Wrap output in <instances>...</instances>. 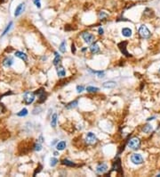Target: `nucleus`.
Segmentation results:
<instances>
[{
    "label": "nucleus",
    "instance_id": "f3484780",
    "mask_svg": "<svg viewBox=\"0 0 160 177\" xmlns=\"http://www.w3.org/2000/svg\"><path fill=\"white\" fill-rule=\"evenodd\" d=\"M57 118L58 115L57 114H53V116H52V120H51V126L52 127H56V123H57Z\"/></svg>",
    "mask_w": 160,
    "mask_h": 177
},
{
    "label": "nucleus",
    "instance_id": "9d476101",
    "mask_svg": "<svg viewBox=\"0 0 160 177\" xmlns=\"http://www.w3.org/2000/svg\"><path fill=\"white\" fill-rule=\"evenodd\" d=\"M90 51L93 54H96V53H98V52L100 51V47L98 46L97 43H92L91 47H90Z\"/></svg>",
    "mask_w": 160,
    "mask_h": 177
},
{
    "label": "nucleus",
    "instance_id": "20e7f679",
    "mask_svg": "<svg viewBox=\"0 0 160 177\" xmlns=\"http://www.w3.org/2000/svg\"><path fill=\"white\" fill-rule=\"evenodd\" d=\"M131 161L134 165H141L143 163V157H141L140 154L134 153L131 156Z\"/></svg>",
    "mask_w": 160,
    "mask_h": 177
},
{
    "label": "nucleus",
    "instance_id": "c756f323",
    "mask_svg": "<svg viewBox=\"0 0 160 177\" xmlns=\"http://www.w3.org/2000/svg\"><path fill=\"white\" fill-rule=\"evenodd\" d=\"M84 90V87L83 85L77 86V91H78V93H81Z\"/></svg>",
    "mask_w": 160,
    "mask_h": 177
},
{
    "label": "nucleus",
    "instance_id": "9b49d317",
    "mask_svg": "<svg viewBox=\"0 0 160 177\" xmlns=\"http://www.w3.org/2000/svg\"><path fill=\"white\" fill-rule=\"evenodd\" d=\"M116 85H117V83L115 81H106L102 84L103 88H106V89H112V88H115Z\"/></svg>",
    "mask_w": 160,
    "mask_h": 177
},
{
    "label": "nucleus",
    "instance_id": "6e6552de",
    "mask_svg": "<svg viewBox=\"0 0 160 177\" xmlns=\"http://www.w3.org/2000/svg\"><path fill=\"white\" fill-rule=\"evenodd\" d=\"M24 10H25V4L24 3H21V4H20V5L16 7L15 12H14V16L17 17V16L20 15V14L23 13Z\"/></svg>",
    "mask_w": 160,
    "mask_h": 177
},
{
    "label": "nucleus",
    "instance_id": "a211bd4d",
    "mask_svg": "<svg viewBox=\"0 0 160 177\" xmlns=\"http://www.w3.org/2000/svg\"><path fill=\"white\" fill-rule=\"evenodd\" d=\"M87 92H91V93H95V92L99 91V88L96 87H93V86H88L86 88Z\"/></svg>",
    "mask_w": 160,
    "mask_h": 177
},
{
    "label": "nucleus",
    "instance_id": "423d86ee",
    "mask_svg": "<svg viewBox=\"0 0 160 177\" xmlns=\"http://www.w3.org/2000/svg\"><path fill=\"white\" fill-rule=\"evenodd\" d=\"M82 38L86 44H92L94 41V38H95L93 34L89 33V32H84V33H82Z\"/></svg>",
    "mask_w": 160,
    "mask_h": 177
},
{
    "label": "nucleus",
    "instance_id": "72a5a7b5",
    "mask_svg": "<svg viewBox=\"0 0 160 177\" xmlns=\"http://www.w3.org/2000/svg\"><path fill=\"white\" fill-rule=\"evenodd\" d=\"M71 51L74 52V53H75V46H74V44H73V45H72V49H71Z\"/></svg>",
    "mask_w": 160,
    "mask_h": 177
},
{
    "label": "nucleus",
    "instance_id": "4be33fe9",
    "mask_svg": "<svg viewBox=\"0 0 160 177\" xmlns=\"http://www.w3.org/2000/svg\"><path fill=\"white\" fill-rule=\"evenodd\" d=\"M59 50H60V52H61V53H65V52H66V42H65V41H62V42L60 43V47H59Z\"/></svg>",
    "mask_w": 160,
    "mask_h": 177
},
{
    "label": "nucleus",
    "instance_id": "dca6fc26",
    "mask_svg": "<svg viewBox=\"0 0 160 177\" xmlns=\"http://www.w3.org/2000/svg\"><path fill=\"white\" fill-rule=\"evenodd\" d=\"M57 74L59 77H64L66 75V71L62 66H60V67H57Z\"/></svg>",
    "mask_w": 160,
    "mask_h": 177
},
{
    "label": "nucleus",
    "instance_id": "39448f33",
    "mask_svg": "<svg viewBox=\"0 0 160 177\" xmlns=\"http://www.w3.org/2000/svg\"><path fill=\"white\" fill-rule=\"evenodd\" d=\"M85 142L89 145H93L94 143H96L97 142L96 135L93 132H88L85 136Z\"/></svg>",
    "mask_w": 160,
    "mask_h": 177
},
{
    "label": "nucleus",
    "instance_id": "ddd939ff",
    "mask_svg": "<svg viewBox=\"0 0 160 177\" xmlns=\"http://www.w3.org/2000/svg\"><path fill=\"white\" fill-rule=\"evenodd\" d=\"M15 56L16 57H19V58H20L21 60H23V61L28 60V56H27V55L25 54V53H23V52L16 51L15 52Z\"/></svg>",
    "mask_w": 160,
    "mask_h": 177
},
{
    "label": "nucleus",
    "instance_id": "cd10ccee",
    "mask_svg": "<svg viewBox=\"0 0 160 177\" xmlns=\"http://www.w3.org/2000/svg\"><path fill=\"white\" fill-rule=\"evenodd\" d=\"M12 26H13V22H10V23H9L8 25H7V27H6V29L4 30V32H3V34H2V36H4L5 34L7 33V32L10 31V29L12 28Z\"/></svg>",
    "mask_w": 160,
    "mask_h": 177
},
{
    "label": "nucleus",
    "instance_id": "1a4fd4ad",
    "mask_svg": "<svg viewBox=\"0 0 160 177\" xmlns=\"http://www.w3.org/2000/svg\"><path fill=\"white\" fill-rule=\"evenodd\" d=\"M13 64V60L12 57H5L3 61V65H4V67H11L12 65Z\"/></svg>",
    "mask_w": 160,
    "mask_h": 177
},
{
    "label": "nucleus",
    "instance_id": "f257e3e1",
    "mask_svg": "<svg viewBox=\"0 0 160 177\" xmlns=\"http://www.w3.org/2000/svg\"><path fill=\"white\" fill-rule=\"evenodd\" d=\"M140 141L139 138H133V139H131L129 141L128 144H127V147L133 150L138 149V148H140Z\"/></svg>",
    "mask_w": 160,
    "mask_h": 177
},
{
    "label": "nucleus",
    "instance_id": "412c9836",
    "mask_svg": "<svg viewBox=\"0 0 160 177\" xmlns=\"http://www.w3.org/2000/svg\"><path fill=\"white\" fill-rule=\"evenodd\" d=\"M91 72H93V73L97 74V76L99 77V78H103V77H105L104 71H91Z\"/></svg>",
    "mask_w": 160,
    "mask_h": 177
},
{
    "label": "nucleus",
    "instance_id": "7ed1b4c3",
    "mask_svg": "<svg viewBox=\"0 0 160 177\" xmlns=\"http://www.w3.org/2000/svg\"><path fill=\"white\" fill-rule=\"evenodd\" d=\"M139 34L143 38H149L151 36L150 32H149V29L145 25H140V27L139 28Z\"/></svg>",
    "mask_w": 160,
    "mask_h": 177
},
{
    "label": "nucleus",
    "instance_id": "aec40b11",
    "mask_svg": "<svg viewBox=\"0 0 160 177\" xmlns=\"http://www.w3.org/2000/svg\"><path fill=\"white\" fill-rule=\"evenodd\" d=\"M54 55H55V58L53 59V65H57L58 64L60 63V55L58 54L57 52H55V53H54Z\"/></svg>",
    "mask_w": 160,
    "mask_h": 177
},
{
    "label": "nucleus",
    "instance_id": "4468645a",
    "mask_svg": "<svg viewBox=\"0 0 160 177\" xmlns=\"http://www.w3.org/2000/svg\"><path fill=\"white\" fill-rule=\"evenodd\" d=\"M36 94H38V97H39V102H43L45 99V93H44V90H39L36 92Z\"/></svg>",
    "mask_w": 160,
    "mask_h": 177
},
{
    "label": "nucleus",
    "instance_id": "6ab92c4d",
    "mask_svg": "<svg viewBox=\"0 0 160 177\" xmlns=\"http://www.w3.org/2000/svg\"><path fill=\"white\" fill-rule=\"evenodd\" d=\"M78 100H74V101H72V102H70L69 104H68V106H67V108H68V109L74 108V107H76V106H78Z\"/></svg>",
    "mask_w": 160,
    "mask_h": 177
},
{
    "label": "nucleus",
    "instance_id": "0eeeda50",
    "mask_svg": "<svg viewBox=\"0 0 160 177\" xmlns=\"http://www.w3.org/2000/svg\"><path fill=\"white\" fill-rule=\"evenodd\" d=\"M108 171V166L107 164L105 163H101L100 165H98L97 167H96V173L99 174V175H101V174H104L105 172Z\"/></svg>",
    "mask_w": 160,
    "mask_h": 177
},
{
    "label": "nucleus",
    "instance_id": "a878e982",
    "mask_svg": "<svg viewBox=\"0 0 160 177\" xmlns=\"http://www.w3.org/2000/svg\"><path fill=\"white\" fill-rule=\"evenodd\" d=\"M61 162H62L63 165H66V166H75V164H74L73 162L69 161V160H68V159H63Z\"/></svg>",
    "mask_w": 160,
    "mask_h": 177
},
{
    "label": "nucleus",
    "instance_id": "b1692460",
    "mask_svg": "<svg viewBox=\"0 0 160 177\" xmlns=\"http://www.w3.org/2000/svg\"><path fill=\"white\" fill-rule=\"evenodd\" d=\"M142 131H143L145 133H149V132L152 131V126L149 125V124H147V125H145L144 127H143Z\"/></svg>",
    "mask_w": 160,
    "mask_h": 177
},
{
    "label": "nucleus",
    "instance_id": "7c9ffc66",
    "mask_svg": "<svg viewBox=\"0 0 160 177\" xmlns=\"http://www.w3.org/2000/svg\"><path fill=\"white\" fill-rule=\"evenodd\" d=\"M33 3H34V5L38 7V8H40V7H41V2H40V0H33Z\"/></svg>",
    "mask_w": 160,
    "mask_h": 177
},
{
    "label": "nucleus",
    "instance_id": "f704fd0d",
    "mask_svg": "<svg viewBox=\"0 0 160 177\" xmlns=\"http://www.w3.org/2000/svg\"><path fill=\"white\" fill-rule=\"evenodd\" d=\"M154 118H155L154 116H153V117H149V119H147V120H148V121H150V120H153Z\"/></svg>",
    "mask_w": 160,
    "mask_h": 177
},
{
    "label": "nucleus",
    "instance_id": "2eb2a0df",
    "mask_svg": "<svg viewBox=\"0 0 160 177\" xmlns=\"http://www.w3.org/2000/svg\"><path fill=\"white\" fill-rule=\"evenodd\" d=\"M66 142H65L64 141H60V142H58L57 145H56V148H57L58 151H60V150H63L65 148H66Z\"/></svg>",
    "mask_w": 160,
    "mask_h": 177
},
{
    "label": "nucleus",
    "instance_id": "f03ea898",
    "mask_svg": "<svg viewBox=\"0 0 160 177\" xmlns=\"http://www.w3.org/2000/svg\"><path fill=\"white\" fill-rule=\"evenodd\" d=\"M35 93H33V92H26L24 96H23V101H24V103L26 105H30L35 100Z\"/></svg>",
    "mask_w": 160,
    "mask_h": 177
},
{
    "label": "nucleus",
    "instance_id": "bb28decb",
    "mask_svg": "<svg viewBox=\"0 0 160 177\" xmlns=\"http://www.w3.org/2000/svg\"><path fill=\"white\" fill-rule=\"evenodd\" d=\"M58 163V159L55 158V157H52L51 159H50V166H55L56 165H57Z\"/></svg>",
    "mask_w": 160,
    "mask_h": 177
},
{
    "label": "nucleus",
    "instance_id": "5701e85b",
    "mask_svg": "<svg viewBox=\"0 0 160 177\" xmlns=\"http://www.w3.org/2000/svg\"><path fill=\"white\" fill-rule=\"evenodd\" d=\"M27 114H28V110L26 109V108H23V109H21L19 113H17V115L18 116H26Z\"/></svg>",
    "mask_w": 160,
    "mask_h": 177
},
{
    "label": "nucleus",
    "instance_id": "393cba45",
    "mask_svg": "<svg viewBox=\"0 0 160 177\" xmlns=\"http://www.w3.org/2000/svg\"><path fill=\"white\" fill-rule=\"evenodd\" d=\"M113 169L114 170H117V171H119L121 169V164H120V160H118L117 162H115L114 164V166H113Z\"/></svg>",
    "mask_w": 160,
    "mask_h": 177
},
{
    "label": "nucleus",
    "instance_id": "2f4dec72",
    "mask_svg": "<svg viewBox=\"0 0 160 177\" xmlns=\"http://www.w3.org/2000/svg\"><path fill=\"white\" fill-rule=\"evenodd\" d=\"M4 110V106L3 104H0V114H2L3 111Z\"/></svg>",
    "mask_w": 160,
    "mask_h": 177
},
{
    "label": "nucleus",
    "instance_id": "c9c22d12",
    "mask_svg": "<svg viewBox=\"0 0 160 177\" xmlns=\"http://www.w3.org/2000/svg\"><path fill=\"white\" fill-rule=\"evenodd\" d=\"M53 154H54V156H58V155H59V153H58V152H54Z\"/></svg>",
    "mask_w": 160,
    "mask_h": 177
},
{
    "label": "nucleus",
    "instance_id": "f8f14e48",
    "mask_svg": "<svg viewBox=\"0 0 160 177\" xmlns=\"http://www.w3.org/2000/svg\"><path fill=\"white\" fill-rule=\"evenodd\" d=\"M132 33H133V32H132V30L130 28H124V29H122V35L124 37L129 38V37L132 36Z\"/></svg>",
    "mask_w": 160,
    "mask_h": 177
},
{
    "label": "nucleus",
    "instance_id": "473e14b6",
    "mask_svg": "<svg viewBox=\"0 0 160 177\" xmlns=\"http://www.w3.org/2000/svg\"><path fill=\"white\" fill-rule=\"evenodd\" d=\"M98 32H99V34H100V35H102V34H103V32H104V31H103V29H102L101 27H100V28H99V30H98Z\"/></svg>",
    "mask_w": 160,
    "mask_h": 177
},
{
    "label": "nucleus",
    "instance_id": "c85d7f7f",
    "mask_svg": "<svg viewBox=\"0 0 160 177\" xmlns=\"http://www.w3.org/2000/svg\"><path fill=\"white\" fill-rule=\"evenodd\" d=\"M34 149H35L36 151H40V150L42 149V145H41V143H40V142L36 143L35 145H34Z\"/></svg>",
    "mask_w": 160,
    "mask_h": 177
},
{
    "label": "nucleus",
    "instance_id": "e433bc0d",
    "mask_svg": "<svg viewBox=\"0 0 160 177\" xmlns=\"http://www.w3.org/2000/svg\"><path fill=\"white\" fill-rule=\"evenodd\" d=\"M158 72H159V73H160V69H159V70H158Z\"/></svg>",
    "mask_w": 160,
    "mask_h": 177
}]
</instances>
